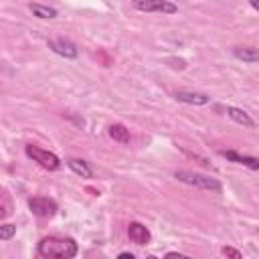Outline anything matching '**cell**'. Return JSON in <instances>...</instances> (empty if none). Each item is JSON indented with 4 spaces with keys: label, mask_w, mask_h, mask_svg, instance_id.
Wrapping results in <instances>:
<instances>
[{
    "label": "cell",
    "mask_w": 259,
    "mask_h": 259,
    "mask_svg": "<svg viewBox=\"0 0 259 259\" xmlns=\"http://www.w3.org/2000/svg\"><path fill=\"white\" fill-rule=\"evenodd\" d=\"M107 134H109L111 140H115L119 144H130V130L125 125H121V123H111L107 127Z\"/></svg>",
    "instance_id": "4fadbf2b"
},
{
    "label": "cell",
    "mask_w": 259,
    "mask_h": 259,
    "mask_svg": "<svg viewBox=\"0 0 259 259\" xmlns=\"http://www.w3.org/2000/svg\"><path fill=\"white\" fill-rule=\"evenodd\" d=\"M14 233H16V227H14V225H10V223L0 225V241H8V239H12Z\"/></svg>",
    "instance_id": "9a60e30c"
},
{
    "label": "cell",
    "mask_w": 259,
    "mask_h": 259,
    "mask_svg": "<svg viewBox=\"0 0 259 259\" xmlns=\"http://www.w3.org/2000/svg\"><path fill=\"white\" fill-rule=\"evenodd\" d=\"M28 208L32 214H36L40 219H53L59 210V204H57V200H53L49 196H32L28 200Z\"/></svg>",
    "instance_id": "277c9868"
},
{
    "label": "cell",
    "mask_w": 259,
    "mask_h": 259,
    "mask_svg": "<svg viewBox=\"0 0 259 259\" xmlns=\"http://www.w3.org/2000/svg\"><path fill=\"white\" fill-rule=\"evenodd\" d=\"M174 97L178 101H182V103H188V105H206L210 101V97L206 93H200V91H184V89L176 91Z\"/></svg>",
    "instance_id": "ba28073f"
},
{
    "label": "cell",
    "mask_w": 259,
    "mask_h": 259,
    "mask_svg": "<svg viewBox=\"0 0 259 259\" xmlns=\"http://www.w3.org/2000/svg\"><path fill=\"white\" fill-rule=\"evenodd\" d=\"M67 166H69L77 176H81V178H91V176H93V170H91L89 162H85V160H81V158H69V160H67Z\"/></svg>",
    "instance_id": "8fae6325"
},
{
    "label": "cell",
    "mask_w": 259,
    "mask_h": 259,
    "mask_svg": "<svg viewBox=\"0 0 259 259\" xmlns=\"http://www.w3.org/2000/svg\"><path fill=\"white\" fill-rule=\"evenodd\" d=\"M132 6L140 12H160V14L178 12V6L170 0H132Z\"/></svg>",
    "instance_id": "5b68a950"
},
{
    "label": "cell",
    "mask_w": 259,
    "mask_h": 259,
    "mask_svg": "<svg viewBox=\"0 0 259 259\" xmlns=\"http://www.w3.org/2000/svg\"><path fill=\"white\" fill-rule=\"evenodd\" d=\"M38 255L40 257H55V259H73L79 253V245L71 237H42L38 241Z\"/></svg>",
    "instance_id": "6da1fadb"
},
{
    "label": "cell",
    "mask_w": 259,
    "mask_h": 259,
    "mask_svg": "<svg viewBox=\"0 0 259 259\" xmlns=\"http://www.w3.org/2000/svg\"><path fill=\"white\" fill-rule=\"evenodd\" d=\"M221 156H225L227 160L231 162H237V164H243L251 170H259V158H253V156H245V154H239L235 150H221Z\"/></svg>",
    "instance_id": "9c48e42d"
},
{
    "label": "cell",
    "mask_w": 259,
    "mask_h": 259,
    "mask_svg": "<svg viewBox=\"0 0 259 259\" xmlns=\"http://www.w3.org/2000/svg\"><path fill=\"white\" fill-rule=\"evenodd\" d=\"M233 57L243 63H259V49L255 47H237L233 51Z\"/></svg>",
    "instance_id": "7c38bea8"
},
{
    "label": "cell",
    "mask_w": 259,
    "mask_h": 259,
    "mask_svg": "<svg viewBox=\"0 0 259 259\" xmlns=\"http://www.w3.org/2000/svg\"><path fill=\"white\" fill-rule=\"evenodd\" d=\"M221 253H223L225 257H233V259H241V257H243L241 251H237V249H233V247H223Z\"/></svg>",
    "instance_id": "2e32d148"
},
{
    "label": "cell",
    "mask_w": 259,
    "mask_h": 259,
    "mask_svg": "<svg viewBox=\"0 0 259 259\" xmlns=\"http://www.w3.org/2000/svg\"><path fill=\"white\" fill-rule=\"evenodd\" d=\"M166 257H178V259H180V257H186V255H182V253H174V251H172V253H166Z\"/></svg>",
    "instance_id": "ac0fdd59"
},
{
    "label": "cell",
    "mask_w": 259,
    "mask_h": 259,
    "mask_svg": "<svg viewBox=\"0 0 259 259\" xmlns=\"http://www.w3.org/2000/svg\"><path fill=\"white\" fill-rule=\"evenodd\" d=\"M227 115H229L235 123H239V125H243V127H255V125H257L255 119H253L245 109H241V107L227 105Z\"/></svg>",
    "instance_id": "30bf717a"
},
{
    "label": "cell",
    "mask_w": 259,
    "mask_h": 259,
    "mask_svg": "<svg viewBox=\"0 0 259 259\" xmlns=\"http://www.w3.org/2000/svg\"><path fill=\"white\" fill-rule=\"evenodd\" d=\"M127 237H130V241L136 243V245H148L150 239H152L148 227L142 225V223H138V221H132V223L127 225Z\"/></svg>",
    "instance_id": "52a82bcc"
},
{
    "label": "cell",
    "mask_w": 259,
    "mask_h": 259,
    "mask_svg": "<svg viewBox=\"0 0 259 259\" xmlns=\"http://www.w3.org/2000/svg\"><path fill=\"white\" fill-rule=\"evenodd\" d=\"M24 152H26V156L32 160V162H36L38 166H42L45 170H59L61 168V158L57 156V154H53V152H49V150H42V148H38V146H26L24 148Z\"/></svg>",
    "instance_id": "3957f363"
},
{
    "label": "cell",
    "mask_w": 259,
    "mask_h": 259,
    "mask_svg": "<svg viewBox=\"0 0 259 259\" xmlns=\"http://www.w3.org/2000/svg\"><path fill=\"white\" fill-rule=\"evenodd\" d=\"M30 12L36 16V18H42V20H47V18H55L59 12H57V8H53V6H45V4H36V2H32L30 6Z\"/></svg>",
    "instance_id": "5bb4252c"
},
{
    "label": "cell",
    "mask_w": 259,
    "mask_h": 259,
    "mask_svg": "<svg viewBox=\"0 0 259 259\" xmlns=\"http://www.w3.org/2000/svg\"><path fill=\"white\" fill-rule=\"evenodd\" d=\"M119 259H134V253H127V251H123V253H119Z\"/></svg>",
    "instance_id": "e0dca14e"
},
{
    "label": "cell",
    "mask_w": 259,
    "mask_h": 259,
    "mask_svg": "<svg viewBox=\"0 0 259 259\" xmlns=\"http://www.w3.org/2000/svg\"><path fill=\"white\" fill-rule=\"evenodd\" d=\"M249 4H251V6H253L257 12H259V0H249Z\"/></svg>",
    "instance_id": "d6986e66"
},
{
    "label": "cell",
    "mask_w": 259,
    "mask_h": 259,
    "mask_svg": "<svg viewBox=\"0 0 259 259\" xmlns=\"http://www.w3.org/2000/svg\"><path fill=\"white\" fill-rule=\"evenodd\" d=\"M47 47H49L53 53H57V55H61V57H65V59H77V57H79L77 45H75L73 40H69V38H53V40L47 42Z\"/></svg>",
    "instance_id": "8992f818"
},
{
    "label": "cell",
    "mask_w": 259,
    "mask_h": 259,
    "mask_svg": "<svg viewBox=\"0 0 259 259\" xmlns=\"http://www.w3.org/2000/svg\"><path fill=\"white\" fill-rule=\"evenodd\" d=\"M174 178L188 184V186H194V188H200V190H210V192H221V182L212 176H206V174H198V172H190V170H176L174 172Z\"/></svg>",
    "instance_id": "7a4b0ae2"
}]
</instances>
